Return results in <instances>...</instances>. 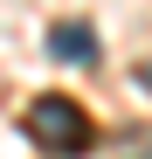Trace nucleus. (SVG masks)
<instances>
[{
    "instance_id": "f257e3e1",
    "label": "nucleus",
    "mask_w": 152,
    "mask_h": 159,
    "mask_svg": "<svg viewBox=\"0 0 152 159\" xmlns=\"http://www.w3.org/2000/svg\"><path fill=\"white\" fill-rule=\"evenodd\" d=\"M28 139L42 152H56V159H76V152L97 145V125H90V111L76 97H35L28 104Z\"/></svg>"
},
{
    "instance_id": "f03ea898",
    "label": "nucleus",
    "mask_w": 152,
    "mask_h": 159,
    "mask_svg": "<svg viewBox=\"0 0 152 159\" xmlns=\"http://www.w3.org/2000/svg\"><path fill=\"white\" fill-rule=\"evenodd\" d=\"M48 48H56L62 62H97V35H90V28H76V21H62V28L48 35Z\"/></svg>"
},
{
    "instance_id": "7ed1b4c3",
    "label": "nucleus",
    "mask_w": 152,
    "mask_h": 159,
    "mask_svg": "<svg viewBox=\"0 0 152 159\" xmlns=\"http://www.w3.org/2000/svg\"><path fill=\"white\" fill-rule=\"evenodd\" d=\"M118 159H152V139H132V145H118Z\"/></svg>"
},
{
    "instance_id": "20e7f679",
    "label": "nucleus",
    "mask_w": 152,
    "mask_h": 159,
    "mask_svg": "<svg viewBox=\"0 0 152 159\" xmlns=\"http://www.w3.org/2000/svg\"><path fill=\"white\" fill-rule=\"evenodd\" d=\"M138 83H145V90H152V62H145V69H138Z\"/></svg>"
}]
</instances>
